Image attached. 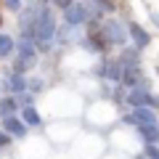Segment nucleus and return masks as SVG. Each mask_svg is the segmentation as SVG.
<instances>
[{
    "instance_id": "nucleus-1",
    "label": "nucleus",
    "mask_w": 159,
    "mask_h": 159,
    "mask_svg": "<svg viewBox=\"0 0 159 159\" xmlns=\"http://www.w3.org/2000/svg\"><path fill=\"white\" fill-rule=\"evenodd\" d=\"M56 32H58L56 16L51 13V8H48L45 3H40L37 6V19H34V48H37L40 53H48L53 48Z\"/></svg>"
},
{
    "instance_id": "nucleus-2",
    "label": "nucleus",
    "mask_w": 159,
    "mask_h": 159,
    "mask_svg": "<svg viewBox=\"0 0 159 159\" xmlns=\"http://www.w3.org/2000/svg\"><path fill=\"white\" fill-rule=\"evenodd\" d=\"M88 19H90V8H88L85 3H72V6L64 8V24H66L69 29L88 24Z\"/></svg>"
},
{
    "instance_id": "nucleus-3",
    "label": "nucleus",
    "mask_w": 159,
    "mask_h": 159,
    "mask_svg": "<svg viewBox=\"0 0 159 159\" xmlns=\"http://www.w3.org/2000/svg\"><path fill=\"white\" fill-rule=\"evenodd\" d=\"M101 34L106 37V43H111V45H125V43H127V29L122 27L119 21H114V19L103 21Z\"/></svg>"
},
{
    "instance_id": "nucleus-4",
    "label": "nucleus",
    "mask_w": 159,
    "mask_h": 159,
    "mask_svg": "<svg viewBox=\"0 0 159 159\" xmlns=\"http://www.w3.org/2000/svg\"><path fill=\"white\" fill-rule=\"evenodd\" d=\"M127 106H159V98L146 90V85H135L127 93Z\"/></svg>"
},
{
    "instance_id": "nucleus-5",
    "label": "nucleus",
    "mask_w": 159,
    "mask_h": 159,
    "mask_svg": "<svg viewBox=\"0 0 159 159\" xmlns=\"http://www.w3.org/2000/svg\"><path fill=\"white\" fill-rule=\"evenodd\" d=\"M125 122L138 127V125H146V122H157V114H154L148 106H133L130 111L125 114Z\"/></svg>"
},
{
    "instance_id": "nucleus-6",
    "label": "nucleus",
    "mask_w": 159,
    "mask_h": 159,
    "mask_svg": "<svg viewBox=\"0 0 159 159\" xmlns=\"http://www.w3.org/2000/svg\"><path fill=\"white\" fill-rule=\"evenodd\" d=\"M3 130L13 138H24L27 135V122L21 117H16V114H11V117H3Z\"/></svg>"
},
{
    "instance_id": "nucleus-7",
    "label": "nucleus",
    "mask_w": 159,
    "mask_h": 159,
    "mask_svg": "<svg viewBox=\"0 0 159 159\" xmlns=\"http://www.w3.org/2000/svg\"><path fill=\"white\" fill-rule=\"evenodd\" d=\"M127 34L133 37V45H135L138 51H143V48H146L148 43H151V34H148L146 29L141 27V24H135V21H133V24H127Z\"/></svg>"
},
{
    "instance_id": "nucleus-8",
    "label": "nucleus",
    "mask_w": 159,
    "mask_h": 159,
    "mask_svg": "<svg viewBox=\"0 0 159 159\" xmlns=\"http://www.w3.org/2000/svg\"><path fill=\"white\" fill-rule=\"evenodd\" d=\"M3 88H6L8 93H24L27 90V77H24V74H19V72H11L6 77V82H3Z\"/></svg>"
},
{
    "instance_id": "nucleus-9",
    "label": "nucleus",
    "mask_w": 159,
    "mask_h": 159,
    "mask_svg": "<svg viewBox=\"0 0 159 159\" xmlns=\"http://www.w3.org/2000/svg\"><path fill=\"white\" fill-rule=\"evenodd\" d=\"M98 74L106 77V80H111V82H122V64L119 61H106V64H101Z\"/></svg>"
},
{
    "instance_id": "nucleus-10",
    "label": "nucleus",
    "mask_w": 159,
    "mask_h": 159,
    "mask_svg": "<svg viewBox=\"0 0 159 159\" xmlns=\"http://www.w3.org/2000/svg\"><path fill=\"white\" fill-rule=\"evenodd\" d=\"M138 135L146 143H159V122H146V125H138Z\"/></svg>"
},
{
    "instance_id": "nucleus-11",
    "label": "nucleus",
    "mask_w": 159,
    "mask_h": 159,
    "mask_svg": "<svg viewBox=\"0 0 159 159\" xmlns=\"http://www.w3.org/2000/svg\"><path fill=\"white\" fill-rule=\"evenodd\" d=\"M34 61H37V53H19V58L13 61V72L27 74L29 69L34 66Z\"/></svg>"
},
{
    "instance_id": "nucleus-12",
    "label": "nucleus",
    "mask_w": 159,
    "mask_h": 159,
    "mask_svg": "<svg viewBox=\"0 0 159 159\" xmlns=\"http://www.w3.org/2000/svg\"><path fill=\"white\" fill-rule=\"evenodd\" d=\"M21 119L27 122V127H40L43 125V117L37 114V109L29 103V106H21Z\"/></svg>"
},
{
    "instance_id": "nucleus-13",
    "label": "nucleus",
    "mask_w": 159,
    "mask_h": 159,
    "mask_svg": "<svg viewBox=\"0 0 159 159\" xmlns=\"http://www.w3.org/2000/svg\"><path fill=\"white\" fill-rule=\"evenodd\" d=\"M16 53V40L11 37V34H3L0 32V58H8Z\"/></svg>"
},
{
    "instance_id": "nucleus-14",
    "label": "nucleus",
    "mask_w": 159,
    "mask_h": 159,
    "mask_svg": "<svg viewBox=\"0 0 159 159\" xmlns=\"http://www.w3.org/2000/svg\"><path fill=\"white\" fill-rule=\"evenodd\" d=\"M16 98H3L0 101V119L3 117H11V114H16Z\"/></svg>"
},
{
    "instance_id": "nucleus-15",
    "label": "nucleus",
    "mask_w": 159,
    "mask_h": 159,
    "mask_svg": "<svg viewBox=\"0 0 159 159\" xmlns=\"http://www.w3.org/2000/svg\"><path fill=\"white\" fill-rule=\"evenodd\" d=\"M143 157H146V159H159V143H146Z\"/></svg>"
},
{
    "instance_id": "nucleus-16",
    "label": "nucleus",
    "mask_w": 159,
    "mask_h": 159,
    "mask_svg": "<svg viewBox=\"0 0 159 159\" xmlns=\"http://www.w3.org/2000/svg\"><path fill=\"white\" fill-rule=\"evenodd\" d=\"M27 90L40 93V90H43V80H27Z\"/></svg>"
},
{
    "instance_id": "nucleus-17",
    "label": "nucleus",
    "mask_w": 159,
    "mask_h": 159,
    "mask_svg": "<svg viewBox=\"0 0 159 159\" xmlns=\"http://www.w3.org/2000/svg\"><path fill=\"white\" fill-rule=\"evenodd\" d=\"M3 6L8 11H21V0H3Z\"/></svg>"
},
{
    "instance_id": "nucleus-18",
    "label": "nucleus",
    "mask_w": 159,
    "mask_h": 159,
    "mask_svg": "<svg viewBox=\"0 0 159 159\" xmlns=\"http://www.w3.org/2000/svg\"><path fill=\"white\" fill-rule=\"evenodd\" d=\"M11 138H13V135H8L6 130L0 133V148H6V146H11Z\"/></svg>"
},
{
    "instance_id": "nucleus-19",
    "label": "nucleus",
    "mask_w": 159,
    "mask_h": 159,
    "mask_svg": "<svg viewBox=\"0 0 159 159\" xmlns=\"http://www.w3.org/2000/svg\"><path fill=\"white\" fill-rule=\"evenodd\" d=\"M72 3H74V0H53V6H56V8H61V11H64L66 6H72Z\"/></svg>"
},
{
    "instance_id": "nucleus-20",
    "label": "nucleus",
    "mask_w": 159,
    "mask_h": 159,
    "mask_svg": "<svg viewBox=\"0 0 159 159\" xmlns=\"http://www.w3.org/2000/svg\"><path fill=\"white\" fill-rule=\"evenodd\" d=\"M0 27H3V19H0Z\"/></svg>"
}]
</instances>
